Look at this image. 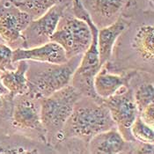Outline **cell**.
Returning a JSON list of instances; mask_svg holds the SVG:
<instances>
[{
	"mask_svg": "<svg viewBox=\"0 0 154 154\" xmlns=\"http://www.w3.org/2000/svg\"><path fill=\"white\" fill-rule=\"evenodd\" d=\"M128 1L130 0H87L86 10L94 22H101L105 26L115 21Z\"/></svg>",
	"mask_w": 154,
	"mask_h": 154,
	"instance_id": "9a60e30c",
	"label": "cell"
},
{
	"mask_svg": "<svg viewBox=\"0 0 154 154\" xmlns=\"http://www.w3.org/2000/svg\"><path fill=\"white\" fill-rule=\"evenodd\" d=\"M81 96V93L70 84L39 100L41 120L47 137H56L61 132Z\"/></svg>",
	"mask_w": 154,
	"mask_h": 154,
	"instance_id": "277c9868",
	"label": "cell"
},
{
	"mask_svg": "<svg viewBox=\"0 0 154 154\" xmlns=\"http://www.w3.org/2000/svg\"><path fill=\"white\" fill-rule=\"evenodd\" d=\"M131 133L135 141L144 143H154L153 127L144 122L139 115L131 125Z\"/></svg>",
	"mask_w": 154,
	"mask_h": 154,
	"instance_id": "ac0fdd59",
	"label": "cell"
},
{
	"mask_svg": "<svg viewBox=\"0 0 154 154\" xmlns=\"http://www.w3.org/2000/svg\"><path fill=\"white\" fill-rule=\"evenodd\" d=\"M149 1H150V2H151L152 4H153V1H154V0H149Z\"/></svg>",
	"mask_w": 154,
	"mask_h": 154,
	"instance_id": "603a6c76",
	"label": "cell"
},
{
	"mask_svg": "<svg viewBox=\"0 0 154 154\" xmlns=\"http://www.w3.org/2000/svg\"><path fill=\"white\" fill-rule=\"evenodd\" d=\"M65 8L66 5L60 3L42 16L32 20L22 33V48L36 47L50 42Z\"/></svg>",
	"mask_w": 154,
	"mask_h": 154,
	"instance_id": "52a82bcc",
	"label": "cell"
},
{
	"mask_svg": "<svg viewBox=\"0 0 154 154\" xmlns=\"http://www.w3.org/2000/svg\"><path fill=\"white\" fill-rule=\"evenodd\" d=\"M132 74L128 76H121L110 73L107 71L105 65H102L94 79L95 94L100 100L107 99L116 94L122 87L128 86Z\"/></svg>",
	"mask_w": 154,
	"mask_h": 154,
	"instance_id": "4fadbf2b",
	"label": "cell"
},
{
	"mask_svg": "<svg viewBox=\"0 0 154 154\" xmlns=\"http://www.w3.org/2000/svg\"><path fill=\"white\" fill-rule=\"evenodd\" d=\"M131 46L143 60L153 62L154 27L151 25L141 26L136 32Z\"/></svg>",
	"mask_w": 154,
	"mask_h": 154,
	"instance_id": "2e32d148",
	"label": "cell"
},
{
	"mask_svg": "<svg viewBox=\"0 0 154 154\" xmlns=\"http://www.w3.org/2000/svg\"><path fill=\"white\" fill-rule=\"evenodd\" d=\"M130 22L118 17L114 22L99 29L98 32V51L100 65H106L110 60L114 46L118 37L129 26Z\"/></svg>",
	"mask_w": 154,
	"mask_h": 154,
	"instance_id": "8fae6325",
	"label": "cell"
},
{
	"mask_svg": "<svg viewBox=\"0 0 154 154\" xmlns=\"http://www.w3.org/2000/svg\"><path fill=\"white\" fill-rule=\"evenodd\" d=\"M21 60L34 61L46 63H64L68 61L65 51L54 42L33 48H17L12 51V62L15 63Z\"/></svg>",
	"mask_w": 154,
	"mask_h": 154,
	"instance_id": "30bf717a",
	"label": "cell"
},
{
	"mask_svg": "<svg viewBox=\"0 0 154 154\" xmlns=\"http://www.w3.org/2000/svg\"><path fill=\"white\" fill-rule=\"evenodd\" d=\"M11 5L0 10V37L11 48L19 43H21L22 48V33L32 18L13 4Z\"/></svg>",
	"mask_w": 154,
	"mask_h": 154,
	"instance_id": "9c48e42d",
	"label": "cell"
},
{
	"mask_svg": "<svg viewBox=\"0 0 154 154\" xmlns=\"http://www.w3.org/2000/svg\"><path fill=\"white\" fill-rule=\"evenodd\" d=\"M80 99L63 130L56 137L57 139L77 137L89 142L95 135L116 127L107 107L100 100L84 101Z\"/></svg>",
	"mask_w": 154,
	"mask_h": 154,
	"instance_id": "6da1fadb",
	"label": "cell"
},
{
	"mask_svg": "<svg viewBox=\"0 0 154 154\" xmlns=\"http://www.w3.org/2000/svg\"><path fill=\"white\" fill-rule=\"evenodd\" d=\"M15 64L13 70L0 71L1 82L12 98L26 94L28 92L26 71L29 67V61L21 60Z\"/></svg>",
	"mask_w": 154,
	"mask_h": 154,
	"instance_id": "5bb4252c",
	"label": "cell"
},
{
	"mask_svg": "<svg viewBox=\"0 0 154 154\" xmlns=\"http://www.w3.org/2000/svg\"><path fill=\"white\" fill-rule=\"evenodd\" d=\"M138 115L144 122L152 127H154V103L144 107L142 111L139 112Z\"/></svg>",
	"mask_w": 154,
	"mask_h": 154,
	"instance_id": "44dd1931",
	"label": "cell"
},
{
	"mask_svg": "<svg viewBox=\"0 0 154 154\" xmlns=\"http://www.w3.org/2000/svg\"><path fill=\"white\" fill-rule=\"evenodd\" d=\"M126 141L116 127L100 132L88 142L89 152L94 154H116L122 152Z\"/></svg>",
	"mask_w": 154,
	"mask_h": 154,
	"instance_id": "7c38bea8",
	"label": "cell"
},
{
	"mask_svg": "<svg viewBox=\"0 0 154 154\" xmlns=\"http://www.w3.org/2000/svg\"><path fill=\"white\" fill-rule=\"evenodd\" d=\"M12 51L13 49L10 46L0 43V71L15 69V63L12 62Z\"/></svg>",
	"mask_w": 154,
	"mask_h": 154,
	"instance_id": "ffe728a7",
	"label": "cell"
},
{
	"mask_svg": "<svg viewBox=\"0 0 154 154\" xmlns=\"http://www.w3.org/2000/svg\"><path fill=\"white\" fill-rule=\"evenodd\" d=\"M72 12L75 17L88 24L93 39L90 46L82 55L79 64L73 74L71 85L79 91L81 94L87 95L95 100H100V99L98 98L94 89V79L101 68L98 51L99 29L85 6H84L82 0H72Z\"/></svg>",
	"mask_w": 154,
	"mask_h": 154,
	"instance_id": "3957f363",
	"label": "cell"
},
{
	"mask_svg": "<svg viewBox=\"0 0 154 154\" xmlns=\"http://www.w3.org/2000/svg\"><path fill=\"white\" fill-rule=\"evenodd\" d=\"M21 11L26 12L32 20L42 16L50 8L62 2V0H9Z\"/></svg>",
	"mask_w": 154,
	"mask_h": 154,
	"instance_id": "e0dca14e",
	"label": "cell"
},
{
	"mask_svg": "<svg viewBox=\"0 0 154 154\" xmlns=\"http://www.w3.org/2000/svg\"><path fill=\"white\" fill-rule=\"evenodd\" d=\"M135 103L137 105L138 114L144 107L154 103V87L152 84L141 85L135 93H133Z\"/></svg>",
	"mask_w": 154,
	"mask_h": 154,
	"instance_id": "d6986e66",
	"label": "cell"
},
{
	"mask_svg": "<svg viewBox=\"0 0 154 154\" xmlns=\"http://www.w3.org/2000/svg\"><path fill=\"white\" fill-rule=\"evenodd\" d=\"M107 107L116 127L126 142H136L131 133V127L138 116L132 90L128 86L120 89L116 94L100 100Z\"/></svg>",
	"mask_w": 154,
	"mask_h": 154,
	"instance_id": "8992f818",
	"label": "cell"
},
{
	"mask_svg": "<svg viewBox=\"0 0 154 154\" xmlns=\"http://www.w3.org/2000/svg\"><path fill=\"white\" fill-rule=\"evenodd\" d=\"M12 110V125L20 130L34 131L38 133L42 141L47 143L46 132L42 126L39 100L31 98L26 94L16 96Z\"/></svg>",
	"mask_w": 154,
	"mask_h": 154,
	"instance_id": "ba28073f",
	"label": "cell"
},
{
	"mask_svg": "<svg viewBox=\"0 0 154 154\" xmlns=\"http://www.w3.org/2000/svg\"><path fill=\"white\" fill-rule=\"evenodd\" d=\"M82 55L71 57L64 63H46L32 66L26 71L28 92L26 94L40 100L71 84Z\"/></svg>",
	"mask_w": 154,
	"mask_h": 154,
	"instance_id": "7a4b0ae2",
	"label": "cell"
},
{
	"mask_svg": "<svg viewBox=\"0 0 154 154\" xmlns=\"http://www.w3.org/2000/svg\"><path fill=\"white\" fill-rule=\"evenodd\" d=\"M93 36L88 24L73 16L61 18L50 41L57 42L65 51L68 59L83 55L91 44Z\"/></svg>",
	"mask_w": 154,
	"mask_h": 154,
	"instance_id": "5b68a950",
	"label": "cell"
},
{
	"mask_svg": "<svg viewBox=\"0 0 154 154\" xmlns=\"http://www.w3.org/2000/svg\"><path fill=\"white\" fill-rule=\"evenodd\" d=\"M8 94V91L6 90V88L3 85V84L1 82V79H0V100L1 98L4 96V95Z\"/></svg>",
	"mask_w": 154,
	"mask_h": 154,
	"instance_id": "7402d4cb",
	"label": "cell"
}]
</instances>
